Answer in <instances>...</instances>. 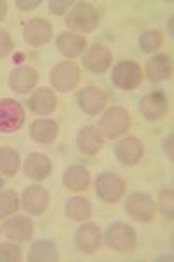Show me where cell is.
<instances>
[{"label":"cell","mask_w":174,"mask_h":262,"mask_svg":"<svg viewBox=\"0 0 174 262\" xmlns=\"http://www.w3.org/2000/svg\"><path fill=\"white\" fill-rule=\"evenodd\" d=\"M65 23L73 32L89 33L96 30L97 25H100V14H97V9L92 4L77 2L66 14Z\"/></svg>","instance_id":"cell-1"},{"label":"cell","mask_w":174,"mask_h":262,"mask_svg":"<svg viewBox=\"0 0 174 262\" xmlns=\"http://www.w3.org/2000/svg\"><path fill=\"white\" fill-rule=\"evenodd\" d=\"M131 129V114L124 107H112L101 116L100 119V131L103 137L115 140L126 135Z\"/></svg>","instance_id":"cell-2"},{"label":"cell","mask_w":174,"mask_h":262,"mask_svg":"<svg viewBox=\"0 0 174 262\" xmlns=\"http://www.w3.org/2000/svg\"><path fill=\"white\" fill-rule=\"evenodd\" d=\"M112 82L122 91H133L139 88V84L143 82V70L139 63L133 60L118 61L112 69Z\"/></svg>","instance_id":"cell-3"},{"label":"cell","mask_w":174,"mask_h":262,"mask_svg":"<svg viewBox=\"0 0 174 262\" xmlns=\"http://www.w3.org/2000/svg\"><path fill=\"white\" fill-rule=\"evenodd\" d=\"M108 248L115 252H129L136 247V231L126 222H112L103 236Z\"/></svg>","instance_id":"cell-4"},{"label":"cell","mask_w":174,"mask_h":262,"mask_svg":"<svg viewBox=\"0 0 174 262\" xmlns=\"http://www.w3.org/2000/svg\"><path fill=\"white\" fill-rule=\"evenodd\" d=\"M51 86L59 93H70L80 81V69L75 61H59L53 67L49 75Z\"/></svg>","instance_id":"cell-5"},{"label":"cell","mask_w":174,"mask_h":262,"mask_svg":"<svg viewBox=\"0 0 174 262\" xmlns=\"http://www.w3.org/2000/svg\"><path fill=\"white\" fill-rule=\"evenodd\" d=\"M126 194V182L115 173L103 171L96 177V196L107 205H117Z\"/></svg>","instance_id":"cell-6"},{"label":"cell","mask_w":174,"mask_h":262,"mask_svg":"<svg viewBox=\"0 0 174 262\" xmlns=\"http://www.w3.org/2000/svg\"><path fill=\"white\" fill-rule=\"evenodd\" d=\"M24 108L19 101L12 98L0 100V133L11 135L23 128L24 124Z\"/></svg>","instance_id":"cell-7"},{"label":"cell","mask_w":174,"mask_h":262,"mask_svg":"<svg viewBox=\"0 0 174 262\" xmlns=\"http://www.w3.org/2000/svg\"><path fill=\"white\" fill-rule=\"evenodd\" d=\"M157 205L154 198L143 192H134L126 200V213L136 222H152L155 219Z\"/></svg>","instance_id":"cell-8"},{"label":"cell","mask_w":174,"mask_h":262,"mask_svg":"<svg viewBox=\"0 0 174 262\" xmlns=\"http://www.w3.org/2000/svg\"><path fill=\"white\" fill-rule=\"evenodd\" d=\"M23 40L32 48H42L53 40V25L44 18H32L23 25Z\"/></svg>","instance_id":"cell-9"},{"label":"cell","mask_w":174,"mask_h":262,"mask_svg":"<svg viewBox=\"0 0 174 262\" xmlns=\"http://www.w3.org/2000/svg\"><path fill=\"white\" fill-rule=\"evenodd\" d=\"M139 112L148 121H159L169 112L167 95L160 90L150 91L139 100Z\"/></svg>","instance_id":"cell-10"},{"label":"cell","mask_w":174,"mask_h":262,"mask_svg":"<svg viewBox=\"0 0 174 262\" xmlns=\"http://www.w3.org/2000/svg\"><path fill=\"white\" fill-rule=\"evenodd\" d=\"M77 101L80 111L87 116H97L100 112L105 111L108 103V96L105 93L103 88L100 86H87L84 90L79 91L77 95Z\"/></svg>","instance_id":"cell-11"},{"label":"cell","mask_w":174,"mask_h":262,"mask_svg":"<svg viewBox=\"0 0 174 262\" xmlns=\"http://www.w3.org/2000/svg\"><path fill=\"white\" fill-rule=\"evenodd\" d=\"M51 196L47 189L39 184L28 185L21 194V206L28 215H42L49 208Z\"/></svg>","instance_id":"cell-12"},{"label":"cell","mask_w":174,"mask_h":262,"mask_svg":"<svg viewBox=\"0 0 174 262\" xmlns=\"http://www.w3.org/2000/svg\"><path fill=\"white\" fill-rule=\"evenodd\" d=\"M113 61V54L107 46L103 44H92L91 48L86 49L82 58L84 69L92 72V74H105Z\"/></svg>","instance_id":"cell-13"},{"label":"cell","mask_w":174,"mask_h":262,"mask_svg":"<svg viewBox=\"0 0 174 262\" xmlns=\"http://www.w3.org/2000/svg\"><path fill=\"white\" fill-rule=\"evenodd\" d=\"M73 242L79 252L86 253V255H92L103 243V234H101V229L96 224L82 222V226L75 231Z\"/></svg>","instance_id":"cell-14"},{"label":"cell","mask_w":174,"mask_h":262,"mask_svg":"<svg viewBox=\"0 0 174 262\" xmlns=\"http://www.w3.org/2000/svg\"><path fill=\"white\" fill-rule=\"evenodd\" d=\"M33 231H35V226H33L32 219L24 217V215H14V217L7 219L2 224L4 234L9 239H12V242H18V243L32 239Z\"/></svg>","instance_id":"cell-15"},{"label":"cell","mask_w":174,"mask_h":262,"mask_svg":"<svg viewBox=\"0 0 174 262\" xmlns=\"http://www.w3.org/2000/svg\"><path fill=\"white\" fill-rule=\"evenodd\" d=\"M9 88L18 95H27L28 91H32L33 88L39 82V72L33 67L23 65V67H16L11 70L9 74Z\"/></svg>","instance_id":"cell-16"},{"label":"cell","mask_w":174,"mask_h":262,"mask_svg":"<svg viewBox=\"0 0 174 262\" xmlns=\"http://www.w3.org/2000/svg\"><path fill=\"white\" fill-rule=\"evenodd\" d=\"M143 143L136 137H126L115 143V156L117 159L126 166H134L143 159Z\"/></svg>","instance_id":"cell-17"},{"label":"cell","mask_w":174,"mask_h":262,"mask_svg":"<svg viewBox=\"0 0 174 262\" xmlns=\"http://www.w3.org/2000/svg\"><path fill=\"white\" fill-rule=\"evenodd\" d=\"M105 145V137L97 126H84L77 135V149L84 156H96Z\"/></svg>","instance_id":"cell-18"},{"label":"cell","mask_w":174,"mask_h":262,"mask_svg":"<svg viewBox=\"0 0 174 262\" xmlns=\"http://www.w3.org/2000/svg\"><path fill=\"white\" fill-rule=\"evenodd\" d=\"M28 108L35 116H51L58 108V98L56 93L49 88H39L33 91V95L28 98Z\"/></svg>","instance_id":"cell-19"},{"label":"cell","mask_w":174,"mask_h":262,"mask_svg":"<svg viewBox=\"0 0 174 262\" xmlns=\"http://www.w3.org/2000/svg\"><path fill=\"white\" fill-rule=\"evenodd\" d=\"M23 171L27 175V179L35 180V182H42L45 180L53 171V163L45 154L42 152H32L28 154V158L24 159L23 164Z\"/></svg>","instance_id":"cell-20"},{"label":"cell","mask_w":174,"mask_h":262,"mask_svg":"<svg viewBox=\"0 0 174 262\" xmlns=\"http://www.w3.org/2000/svg\"><path fill=\"white\" fill-rule=\"evenodd\" d=\"M56 48L59 53L63 54L68 60H73L84 54V51L87 49V40L84 35L73 32H63L58 35L56 39Z\"/></svg>","instance_id":"cell-21"},{"label":"cell","mask_w":174,"mask_h":262,"mask_svg":"<svg viewBox=\"0 0 174 262\" xmlns=\"http://www.w3.org/2000/svg\"><path fill=\"white\" fill-rule=\"evenodd\" d=\"M145 74H146L148 81L154 82V84L169 81V79H171V74H172V63H171L169 54H164V53L154 54V56L146 61Z\"/></svg>","instance_id":"cell-22"},{"label":"cell","mask_w":174,"mask_h":262,"mask_svg":"<svg viewBox=\"0 0 174 262\" xmlns=\"http://www.w3.org/2000/svg\"><path fill=\"white\" fill-rule=\"evenodd\" d=\"M59 126L54 119H35L30 124V138L40 145H51L56 142Z\"/></svg>","instance_id":"cell-23"},{"label":"cell","mask_w":174,"mask_h":262,"mask_svg":"<svg viewBox=\"0 0 174 262\" xmlns=\"http://www.w3.org/2000/svg\"><path fill=\"white\" fill-rule=\"evenodd\" d=\"M63 185L71 192H84L89 189L91 185V173H89L87 168L84 166H70L66 168V171L63 173Z\"/></svg>","instance_id":"cell-24"},{"label":"cell","mask_w":174,"mask_h":262,"mask_svg":"<svg viewBox=\"0 0 174 262\" xmlns=\"http://www.w3.org/2000/svg\"><path fill=\"white\" fill-rule=\"evenodd\" d=\"M27 259L30 262H58L59 250L51 239H39L32 245Z\"/></svg>","instance_id":"cell-25"},{"label":"cell","mask_w":174,"mask_h":262,"mask_svg":"<svg viewBox=\"0 0 174 262\" xmlns=\"http://www.w3.org/2000/svg\"><path fill=\"white\" fill-rule=\"evenodd\" d=\"M65 213H66V217L73 222H86L92 215V205L86 198L73 196V198H70V200H66Z\"/></svg>","instance_id":"cell-26"},{"label":"cell","mask_w":174,"mask_h":262,"mask_svg":"<svg viewBox=\"0 0 174 262\" xmlns=\"http://www.w3.org/2000/svg\"><path fill=\"white\" fill-rule=\"evenodd\" d=\"M21 166L19 152L12 147H0V173L7 177H14Z\"/></svg>","instance_id":"cell-27"},{"label":"cell","mask_w":174,"mask_h":262,"mask_svg":"<svg viewBox=\"0 0 174 262\" xmlns=\"http://www.w3.org/2000/svg\"><path fill=\"white\" fill-rule=\"evenodd\" d=\"M139 49L146 54H154L164 46V35L160 30H146L138 39Z\"/></svg>","instance_id":"cell-28"},{"label":"cell","mask_w":174,"mask_h":262,"mask_svg":"<svg viewBox=\"0 0 174 262\" xmlns=\"http://www.w3.org/2000/svg\"><path fill=\"white\" fill-rule=\"evenodd\" d=\"M19 196L12 189L0 191V219H6L9 215L16 213L19 208Z\"/></svg>","instance_id":"cell-29"},{"label":"cell","mask_w":174,"mask_h":262,"mask_svg":"<svg viewBox=\"0 0 174 262\" xmlns=\"http://www.w3.org/2000/svg\"><path fill=\"white\" fill-rule=\"evenodd\" d=\"M174 192L172 189H164L162 192L159 194V206H160V212L165 219L172 221V215H174Z\"/></svg>","instance_id":"cell-30"},{"label":"cell","mask_w":174,"mask_h":262,"mask_svg":"<svg viewBox=\"0 0 174 262\" xmlns=\"http://www.w3.org/2000/svg\"><path fill=\"white\" fill-rule=\"evenodd\" d=\"M23 259V252L14 243L0 245V262H19Z\"/></svg>","instance_id":"cell-31"},{"label":"cell","mask_w":174,"mask_h":262,"mask_svg":"<svg viewBox=\"0 0 174 262\" xmlns=\"http://www.w3.org/2000/svg\"><path fill=\"white\" fill-rule=\"evenodd\" d=\"M14 49V42H12V37L9 35V32L0 28V58L9 56Z\"/></svg>","instance_id":"cell-32"},{"label":"cell","mask_w":174,"mask_h":262,"mask_svg":"<svg viewBox=\"0 0 174 262\" xmlns=\"http://www.w3.org/2000/svg\"><path fill=\"white\" fill-rule=\"evenodd\" d=\"M71 6H75V2H71V0H51L49 12L53 16H63L66 11H70Z\"/></svg>","instance_id":"cell-33"},{"label":"cell","mask_w":174,"mask_h":262,"mask_svg":"<svg viewBox=\"0 0 174 262\" xmlns=\"http://www.w3.org/2000/svg\"><path fill=\"white\" fill-rule=\"evenodd\" d=\"M40 4H42L40 0H16V6H18V9L23 11V12L37 9Z\"/></svg>","instance_id":"cell-34"},{"label":"cell","mask_w":174,"mask_h":262,"mask_svg":"<svg viewBox=\"0 0 174 262\" xmlns=\"http://www.w3.org/2000/svg\"><path fill=\"white\" fill-rule=\"evenodd\" d=\"M172 140H174V135L172 133L164 140V150H165V154H167L169 161H172V158H174V154H172Z\"/></svg>","instance_id":"cell-35"},{"label":"cell","mask_w":174,"mask_h":262,"mask_svg":"<svg viewBox=\"0 0 174 262\" xmlns=\"http://www.w3.org/2000/svg\"><path fill=\"white\" fill-rule=\"evenodd\" d=\"M7 16V2L6 0H0V21H4Z\"/></svg>","instance_id":"cell-36"},{"label":"cell","mask_w":174,"mask_h":262,"mask_svg":"<svg viewBox=\"0 0 174 262\" xmlns=\"http://www.w3.org/2000/svg\"><path fill=\"white\" fill-rule=\"evenodd\" d=\"M2 187H4V179L0 177V189H2Z\"/></svg>","instance_id":"cell-37"}]
</instances>
